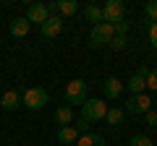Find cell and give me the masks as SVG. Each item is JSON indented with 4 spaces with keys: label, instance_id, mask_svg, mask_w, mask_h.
Segmentation results:
<instances>
[{
    "label": "cell",
    "instance_id": "obj_1",
    "mask_svg": "<svg viewBox=\"0 0 157 146\" xmlns=\"http://www.w3.org/2000/svg\"><path fill=\"white\" fill-rule=\"evenodd\" d=\"M86 99H89V84L81 81V78L68 81V86H66V104L68 107H76V104L81 107Z\"/></svg>",
    "mask_w": 157,
    "mask_h": 146
},
{
    "label": "cell",
    "instance_id": "obj_2",
    "mask_svg": "<svg viewBox=\"0 0 157 146\" xmlns=\"http://www.w3.org/2000/svg\"><path fill=\"white\" fill-rule=\"evenodd\" d=\"M107 110H110V104H105L102 99H86L81 104V120H86V123H100V120H105Z\"/></svg>",
    "mask_w": 157,
    "mask_h": 146
},
{
    "label": "cell",
    "instance_id": "obj_3",
    "mask_svg": "<svg viewBox=\"0 0 157 146\" xmlns=\"http://www.w3.org/2000/svg\"><path fill=\"white\" fill-rule=\"evenodd\" d=\"M47 91L42 89V86H29V89L21 91V102L24 107H29V110H42V107L47 104Z\"/></svg>",
    "mask_w": 157,
    "mask_h": 146
},
{
    "label": "cell",
    "instance_id": "obj_4",
    "mask_svg": "<svg viewBox=\"0 0 157 146\" xmlns=\"http://www.w3.org/2000/svg\"><path fill=\"white\" fill-rule=\"evenodd\" d=\"M126 16V3L123 0H107L102 5V21L105 24H118Z\"/></svg>",
    "mask_w": 157,
    "mask_h": 146
},
{
    "label": "cell",
    "instance_id": "obj_5",
    "mask_svg": "<svg viewBox=\"0 0 157 146\" xmlns=\"http://www.w3.org/2000/svg\"><path fill=\"white\" fill-rule=\"evenodd\" d=\"M115 31H113V24H100V26H92L89 34V45L92 47H102V45H110Z\"/></svg>",
    "mask_w": 157,
    "mask_h": 146
},
{
    "label": "cell",
    "instance_id": "obj_6",
    "mask_svg": "<svg viewBox=\"0 0 157 146\" xmlns=\"http://www.w3.org/2000/svg\"><path fill=\"white\" fill-rule=\"evenodd\" d=\"M126 112H134V115H141V112H149L152 110V99H149V94H134L128 102H126V107H123Z\"/></svg>",
    "mask_w": 157,
    "mask_h": 146
},
{
    "label": "cell",
    "instance_id": "obj_7",
    "mask_svg": "<svg viewBox=\"0 0 157 146\" xmlns=\"http://www.w3.org/2000/svg\"><path fill=\"white\" fill-rule=\"evenodd\" d=\"M26 18H29V24H42L50 18V13H47V5L45 3H32V5L26 8Z\"/></svg>",
    "mask_w": 157,
    "mask_h": 146
},
{
    "label": "cell",
    "instance_id": "obj_8",
    "mask_svg": "<svg viewBox=\"0 0 157 146\" xmlns=\"http://www.w3.org/2000/svg\"><path fill=\"white\" fill-rule=\"evenodd\" d=\"M39 31H42L45 39H55L58 34L63 31V18H60V16H50L42 26H39Z\"/></svg>",
    "mask_w": 157,
    "mask_h": 146
},
{
    "label": "cell",
    "instance_id": "obj_9",
    "mask_svg": "<svg viewBox=\"0 0 157 146\" xmlns=\"http://www.w3.org/2000/svg\"><path fill=\"white\" fill-rule=\"evenodd\" d=\"M24 102H21V91H16V89H8V91H3V97H0V107L6 110V112H13V110H18Z\"/></svg>",
    "mask_w": 157,
    "mask_h": 146
},
{
    "label": "cell",
    "instance_id": "obj_10",
    "mask_svg": "<svg viewBox=\"0 0 157 146\" xmlns=\"http://www.w3.org/2000/svg\"><path fill=\"white\" fill-rule=\"evenodd\" d=\"M102 89H105V97H107V99H121V94H123L126 84H123L121 78H115V76H110V78H105Z\"/></svg>",
    "mask_w": 157,
    "mask_h": 146
},
{
    "label": "cell",
    "instance_id": "obj_11",
    "mask_svg": "<svg viewBox=\"0 0 157 146\" xmlns=\"http://www.w3.org/2000/svg\"><path fill=\"white\" fill-rule=\"evenodd\" d=\"M147 71H149V68H139V71L128 78L126 86L131 89V94H144V89H147Z\"/></svg>",
    "mask_w": 157,
    "mask_h": 146
},
{
    "label": "cell",
    "instance_id": "obj_12",
    "mask_svg": "<svg viewBox=\"0 0 157 146\" xmlns=\"http://www.w3.org/2000/svg\"><path fill=\"white\" fill-rule=\"evenodd\" d=\"M29 29H32L29 18L26 16H16L11 21V26H8V31H11V37H18V39H21V37H26V34H29Z\"/></svg>",
    "mask_w": 157,
    "mask_h": 146
},
{
    "label": "cell",
    "instance_id": "obj_13",
    "mask_svg": "<svg viewBox=\"0 0 157 146\" xmlns=\"http://www.w3.org/2000/svg\"><path fill=\"white\" fill-rule=\"evenodd\" d=\"M78 130H76V125H63V128H58V144H63V146H71V144H76L78 141Z\"/></svg>",
    "mask_w": 157,
    "mask_h": 146
},
{
    "label": "cell",
    "instance_id": "obj_14",
    "mask_svg": "<svg viewBox=\"0 0 157 146\" xmlns=\"http://www.w3.org/2000/svg\"><path fill=\"white\" fill-rule=\"evenodd\" d=\"M55 123H58V128H63V125H71V123H73V107L60 104V107L55 110Z\"/></svg>",
    "mask_w": 157,
    "mask_h": 146
},
{
    "label": "cell",
    "instance_id": "obj_15",
    "mask_svg": "<svg viewBox=\"0 0 157 146\" xmlns=\"http://www.w3.org/2000/svg\"><path fill=\"white\" fill-rule=\"evenodd\" d=\"M76 146H107L105 144V138H102L100 133H81L78 136V141H76Z\"/></svg>",
    "mask_w": 157,
    "mask_h": 146
},
{
    "label": "cell",
    "instance_id": "obj_16",
    "mask_svg": "<svg viewBox=\"0 0 157 146\" xmlns=\"http://www.w3.org/2000/svg\"><path fill=\"white\" fill-rule=\"evenodd\" d=\"M84 16H86V21H92L94 26L105 24V21H102V8L94 5V3H86V5H84Z\"/></svg>",
    "mask_w": 157,
    "mask_h": 146
},
{
    "label": "cell",
    "instance_id": "obj_17",
    "mask_svg": "<svg viewBox=\"0 0 157 146\" xmlns=\"http://www.w3.org/2000/svg\"><path fill=\"white\" fill-rule=\"evenodd\" d=\"M78 11L76 0H58V16H73Z\"/></svg>",
    "mask_w": 157,
    "mask_h": 146
},
{
    "label": "cell",
    "instance_id": "obj_18",
    "mask_svg": "<svg viewBox=\"0 0 157 146\" xmlns=\"http://www.w3.org/2000/svg\"><path fill=\"white\" fill-rule=\"evenodd\" d=\"M123 118H126V110H123V107H110L107 115H105V120L110 125H121V123H123Z\"/></svg>",
    "mask_w": 157,
    "mask_h": 146
},
{
    "label": "cell",
    "instance_id": "obj_19",
    "mask_svg": "<svg viewBox=\"0 0 157 146\" xmlns=\"http://www.w3.org/2000/svg\"><path fill=\"white\" fill-rule=\"evenodd\" d=\"M144 16H147L149 24H157V0H149L144 5Z\"/></svg>",
    "mask_w": 157,
    "mask_h": 146
},
{
    "label": "cell",
    "instance_id": "obj_20",
    "mask_svg": "<svg viewBox=\"0 0 157 146\" xmlns=\"http://www.w3.org/2000/svg\"><path fill=\"white\" fill-rule=\"evenodd\" d=\"M128 146H155V144H152L149 136H131Z\"/></svg>",
    "mask_w": 157,
    "mask_h": 146
},
{
    "label": "cell",
    "instance_id": "obj_21",
    "mask_svg": "<svg viewBox=\"0 0 157 146\" xmlns=\"http://www.w3.org/2000/svg\"><path fill=\"white\" fill-rule=\"evenodd\" d=\"M147 89L157 91V68H149L147 71Z\"/></svg>",
    "mask_w": 157,
    "mask_h": 146
},
{
    "label": "cell",
    "instance_id": "obj_22",
    "mask_svg": "<svg viewBox=\"0 0 157 146\" xmlns=\"http://www.w3.org/2000/svg\"><path fill=\"white\" fill-rule=\"evenodd\" d=\"M110 47L113 50H126V47H128V37H113V42H110Z\"/></svg>",
    "mask_w": 157,
    "mask_h": 146
},
{
    "label": "cell",
    "instance_id": "obj_23",
    "mask_svg": "<svg viewBox=\"0 0 157 146\" xmlns=\"http://www.w3.org/2000/svg\"><path fill=\"white\" fill-rule=\"evenodd\" d=\"M147 39H149V45L157 50V24H149V26H147Z\"/></svg>",
    "mask_w": 157,
    "mask_h": 146
},
{
    "label": "cell",
    "instance_id": "obj_24",
    "mask_svg": "<svg viewBox=\"0 0 157 146\" xmlns=\"http://www.w3.org/2000/svg\"><path fill=\"white\" fill-rule=\"evenodd\" d=\"M113 31H115V37H126V34H128V21H118V24H113Z\"/></svg>",
    "mask_w": 157,
    "mask_h": 146
},
{
    "label": "cell",
    "instance_id": "obj_25",
    "mask_svg": "<svg viewBox=\"0 0 157 146\" xmlns=\"http://www.w3.org/2000/svg\"><path fill=\"white\" fill-rule=\"evenodd\" d=\"M144 120H147V125H157V112H155V110H149V112L144 115Z\"/></svg>",
    "mask_w": 157,
    "mask_h": 146
},
{
    "label": "cell",
    "instance_id": "obj_26",
    "mask_svg": "<svg viewBox=\"0 0 157 146\" xmlns=\"http://www.w3.org/2000/svg\"><path fill=\"white\" fill-rule=\"evenodd\" d=\"M78 133H89V123H86V120H78Z\"/></svg>",
    "mask_w": 157,
    "mask_h": 146
}]
</instances>
